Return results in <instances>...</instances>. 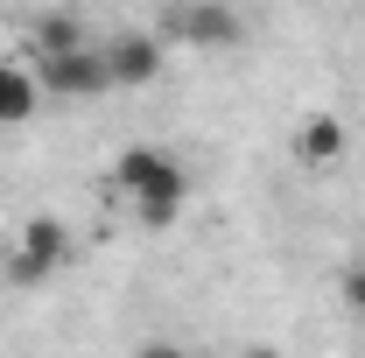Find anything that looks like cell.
Masks as SVG:
<instances>
[{
    "label": "cell",
    "instance_id": "cell-10",
    "mask_svg": "<svg viewBox=\"0 0 365 358\" xmlns=\"http://www.w3.org/2000/svg\"><path fill=\"white\" fill-rule=\"evenodd\" d=\"M344 302L365 316V267H351V274H344Z\"/></svg>",
    "mask_w": 365,
    "mask_h": 358
},
{
    "label": "cell",
    "instance_id": "cell-2",
    "mask_svg": "<svg viewBox=\"0 0 365 358\" xmlns=\"http://www.w3.org/2000/svg\"><path fill=\"white\" fill-rule=\"evenodd\" d=\"M63 267H71V225L36 211L14 232V246H7V281L14 288H43L49 274H63Z\"/></svg>",
    "mask_w": 365,
    "mask_h": 358
},
{
    "label": "cell",
    "instance_id": "cell-8",
    "mask_svg": "<svg viewBox=\"0 0 365 358\" xmlns=\"http://www.w3.org/2000/svg\"><path fill=\"white\" fill-rule=\"evenodd\" d=\"M71 49H91L85 21H78V14H43V21H36V49H29V56H71Z\"/></svg>",
    "mask_w": 365,
    "mask_h": 358
},
{
    "label": "cell",
    "instance_id": "cell-1",
    "mask_svg": "<svg viewBox=\"0 0 365 358\" xmlns=\"http://www.w3.org/2000/svg\"><path fill=\"white\" fill-rule=\"evenodd\" d=\"M106 190H113L148 232H162V225H176L182 204H190V169H182L169 148H120Z\"/></svg>",
    "mask_w": 365,
    "mask_h": 358
},
{
    "label": "cell",
    "instance_id": "cell-7",
    "mask_svg": "<svg viewBox=\"0 0 365 358\" xmlns=\"http://www.w3.org/2000/svg\"><path fill=\"white\" fill-rule=\"evenodd\" d=\"M36 113H43V85H36V71L14 63V56H0V127H21V120H36Z\"/></svg>",
    "mask_w": 365,
    "mask_h": 358
},
{
    "label": "cell",
    "instance_id": "cell-3",
    "mask_svg": "<svg viewBox=\"0 0 365 358\" xmlns=\"http://www.w3.org/2000/svg\"><path fill=\"white\" fill-rule=\"evenodd\" d=\"M162 43H182V49H232L246 36V21L232 7H211V0H182V7H162Z\"/></svg>",
    "mask_w": 365,
    "mask_h": 358
},
{
    "label": "cell",
    "instance_id": "cell-9",
    "mask_svg": "<svg viewBox=\"0 0 365 358\" xmlns=\"http://www.w3.org/2000/svg\"><path fill=\"white\" fill-rule=\"evenodd\" d=\"M134 358H190V352H182L176 337H148V344H140V352H134Z\"/></svg>",
    "mask_w": 365,
    "mask_h": 358
},
{
    "label": "cell",
    "instance_id": "cell-4",
    "mask_svg": "<svg viewBox=\"0 0 365 358\" xmlns=\"http://www.w3.org/2000/svg\"><path fill=\"white\" fill-rule=\"evenodd\" d=\"M29 71H36L43 98H98V91H113L98 43H91V49H71V56H29Z\"/></svg>",
    "mask_w": 365,
    "mask_h": 358
},
{
    "label": "cell",
    "instance_id": "cell-6",
    "mask_svg": "<svg viewBox=\"0 0 365 358\" xmlns=\"http://www.w3.org/2000/svg\"><path fill=\"white\" fill-rule=\"evenodd\" d=\"M288 148H295V162H302V169L330 176V169L351 155V127H344L337 113H309V120L295 127V140H288Z\"/></svg>",
    "mask_w": 365,
    "mask_h": 358
},
{
    "label": "cell",
    "instance_id": "cell-5",
    "mask_svg": "<svg viewBox=\"0 0 365 358\" xmlns=\"http://www.w3.org/2000/svg\"><path fill=\"white\" fill-rule=\"evenodd\" d=\"M98 56H106V78H113V91H140L162 78V36H148V29H127V36H113V43H98Z\"/></svg>",
    "mask_w": 365,
    "mask_h": 358
},
{
    "label": "cell",
    "instance_id": "cell-11",
    "mask_svg": "<svg viewBox=\"0 0 365 358\" xmlns=\"http://www.w3.org/2000/svg\"><path fill=\"white\" fill-rule=\"evenodd\" d=\"M239 358H281V352H274V344H246Z\"/></svg>",
    "mask_w": 365,
    "mask_h": 358
}]
</instances>
